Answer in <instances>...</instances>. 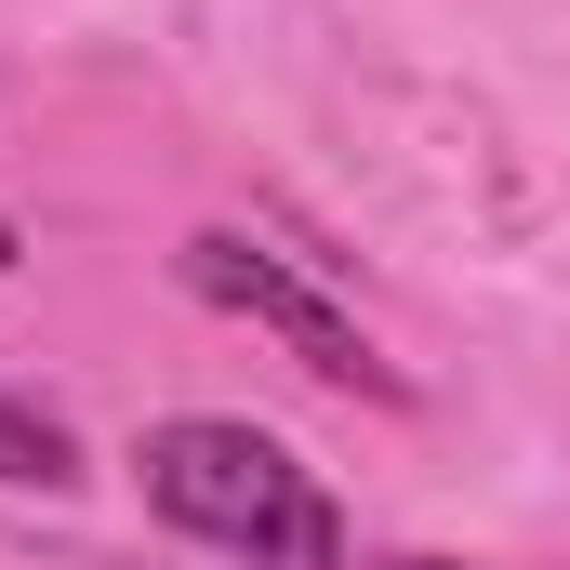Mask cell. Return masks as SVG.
<instances>
[{
  "instance_id": "6da1fadb",
  "label": "cell",
  "mask_w": 570,
  "mask_h": 570,
  "mask_svg": "<svg viewBox=\"0 0 570 570\" xmlns=\"http://www.w3.org/2000/svg\"><path fill=\"white\" fill-rule=\"evenodd\" d=\"M134 478L146 504L213 544V558H253V570H345V504L318 491V464L266 425H226V412H173V425L134 438Z\"/></svg>"
},
{
  "instance_id": "7a4b0ae2",
  "label": "cell",
  "mask_w": 570,
  "mask_h": 570,
  "mask_svg": "<svg viewBox=\"0 0 570 570\" xmlns=\"http://www.w3.org/2000/svg\"><path fill=\"white\" fill-rule=\"evenodd\" d=\"M173 279L199 292V305H226V318H253L266 345H292L318 385H358V399H399V372H385V345L332 305V292L305 279L292 253H266V239H239V226H199L186 253H173Z\"/></svg>"
},
{
  "instance_id": "3957f363",
  "label": "cell",
  "mask_w": 570,
  "mask_h": 570,
  "mask_svg": "<svg viewBox=\"0 0 570 570\" xmlns=\"http://www.w3.org/2000/svg\"><path fill=\"white\" fill-rule=\"evenodd\" d=\"M67 478H80V438L53 425L40 399L0 385V491H67Z\"/></svg>"
},
{
  "instance_id": "277c9868",
  "label": "cell",
  "mask_w": 570,
  "mask_h": 570,
  "mask_svg": "<svg viewBox=\"0 0 570 570\" xmlns=\"http://www.w3.org/2000/svg\"><path fill=\"white\" fill-rule=\"evenodd\" d=\"M13 266H27V239H13V213H0V279H13Z\"/></svg>"
},
{
  "instance_id": "5b68a950",
  "label": "cell",
  "mask_w": 570,
  "mask_h": 570,
  "mask_svg": "<svg viewBox=\"0 0 570 570\" xmlns=\"http://www.w3.org/2000/svg\"><path fill=\"white\" fill-rule=\"evenodd\" d=\"M399 570H464V558H399Z\"/></svg>"
}]
</instances>
